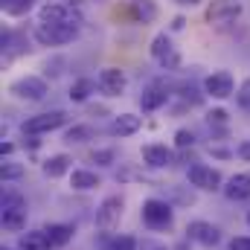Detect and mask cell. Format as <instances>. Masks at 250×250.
<instances>
[{
	"label": "cell",
	"mask_w": 250,
	"mask_h": 250,
	"mask_svg": "<svg viewBox=\"0 0 250 250\" xmlns=\"http://www.w3.org/2000/svg\"><path fill=\"white\" fill-rule=\"evenodd\" d=\"M26 215H29L26 198H23L18 189L6 187L3 195H0V221H3V230L21 233V230L26 227Z\"/></svg>",
	"instance_id": "6da1fadb"
},
{
	"label": "cell",
	"mask_w": 250,
	"mask_h": 250,
	"mask_svg": "<svg viewBox=\"0 0 250 250\" xmlns=\"http://www.w3.org/2000/svg\"><path fill=\"white\" fill-rule=\"evenodd\" d=\"M9 93L18 99V102H44L47 93H50V82L44 76H35V73H26V76H18L12 84H9Z\"/></svg>",
	"instance_id": "7a4b0ae2"
},
{
	"label": "cell",
	"mask_w": 250,
	"mask_h": 250,
	"mask_svg": "<svg viewBox=\"0 0 250 250\" xmlns=\"http://www.w3.org/2000/svg\"><path fill=\"white\" fill-rule=\"evenodd\" d=\"M35 21H41V23L79 26V29L84 26V15H82V9H79V6H73V3H56V0H47V3L38 9Z\"/></svg>",
	"instance_id": "3957f363"
},
{
	"label": "cell",
	"mask_w": 250,
	"mask_h": 250,
	"mask_svg": "<svg viewBox=\"0 0 250 250\" xmlns=\"http://www.w3.org/2000/svg\"><path fill=\"white\" fill-rule=\"evenodd\" d=\"M32 41L41 44V47H64L70 41H76L79 35V26H64V23H41L35 21L32 29H29Z\"/></svg>",
	"instance_id": "277c9868"
},
{
	"label": "cell",
	"mask_w": 250,
	"mask_h": 250,
	"mask_svg": "<svg viewBox=\"0 0 250 250\" xmlns=\"http://www.w3.org/2000/svg\"><path fill=\"white\" fill-rule=\"evenodd\" d=\"M148 56H151V62L157 64V67H163V70H169V73H175V70H181V50L175 47V41H172V35L169 32H157L154 38H151V44H148Z\"/></svg>",
	"instance_id": "5b68a950"
},
{
	"label": "cell",
	"mask_w": 250,
	"mask_h": 250,
	"mask_svg": "<svg viewBox=\"0 0 250 250\" xmlns=\"http://www.w3.org/2000/svg\"><path fill=\"white\" fill-rule=\"evenodd\" d=\"M140 218L148 230H169L172 221H175V209L163 198H146L143 207H140Z\"/></svg>",
	"instance_id": "8992f818"
},
{
	"label": "cell",
	"mask_w": 250,
	"mask_h": 250,
	"mask_svg": "<svg viewBox=\"0 0 250 250\" xmlns=\"http://www.w3.org/2000/svg\"><path fill=\"white\" fill-rule=\"evenodd\" d=\"M67 111L62 108H53V111H44V114H35V117H29V120H23L21 123V131L26 134V137H41V134H50V131H59L67 125Z\"/></svg>",
	"instance_id": "52a82bcc"
},
{
	"label": "cell",
	"mask_w": 250,
	"mask_h": 250,
	"mask_svg": "<svg viewBox=\"0 0 250 250\" xmlns=\"http://www.w3.org/2000/svg\"><path fill=\"white\" fill-rule=\"evenodd\" d=\"M242 12H245L242 0H209V6L204 12V21L209 26H230L242 18Z\"/></svg>",
	"instance_id": "ba28073f"
},
{
	"label": "cell",
	"mask_w": 250,
	"mask_h": 250,
	"mask_svg": "<svg viewBox=\"0 0 250 250\" xmlns=\"http://www.w3.org/2000/svg\"><path fill=\"white\" fill-rule=\"evenodd\" d=\"M123 212H125V198L123 195H108L96 209V227L102 233H114L123 221Z\"/></svg>",
	"instance_id": "9c48e42d"
},
{
	"label": "cell",
	"mask_w": 250,
	"mask_h": 250,
	"mask_svg": "<svg viewBox=\"0 0 250 250\" xmlns=\"http://www.w3.org/2000/svg\"><path fill=\"white\" fill-rule=\"evenodd\" d=\"M187 181L189 187L201 189V192H218L224 189V178L215 166H207V163H192L187 169Z\"/></svg>",
	"instance_id": "30bf717a"
},
{
	"label": "cell",
	"mask_w": 250,
	"mask_h": 250,
	"mask_svg": "<svg viewBox=\"0 0 250 250\" xmlns=\"http://www.w3.org/2000/svg\"><path fill=\"white\" fill-rule=\"evenodd\" d=\"M204 93L209 99H218V102L236 96V79H233V73L230 70H212L204 79Z\"/></svg>",
	"instance_id": "8fae6325"
},
{
	"label": "cell",
	"mask_w": 250,
	"mask_h": 250,
	"mask_svg": "<svg viewBox=\"0 0 250 250\" xmlns=\"http://www.w3.org/2000/svg\"><path fill=\"white\" fill-rule=\"evenodd\" d=\"M187 239L201 245V248H218L221 245V227L212 224V221H204V218H195L187 224Z\"/></svg>",
	"instance_id": "7c38bea8"
},
{
	"label": "cell",
	"mask_w": 250,
	"mask_h": 250,
	"mask_svg": "<svg viewBox=\"0 0 250 250\" xmlns=\"http://www.w3.org/2000/svg\"><path fill=\"white\" fill-rule=\"evenodd\" d=\"M96 84H99V93H105L108 99H117L128 87V76L120 67H102L99 76H96Z\"/></svg>",
	"instance_id": "4fadbf2b"
},
{
	"label": "cell",
	"mask_w": 250,
	"mask_h": 250,
	"mask_svg": "<svg viewBox=\"0 0 250 250\" xmlns=\"http://www.w3.org/2000/svg\"><path fill=\"white\" fill-rule=\"evenodd\" d=\"M143 163L148 169H172L175 166V151L166 143H148V146H143Z\"/></svg>",
	"instance_id": "5bb4252c"
},
{
	"label": "cell",
	"mask_w": 250,
	"mask_h": 250,
	"mask_svg": "<svg viewBox=\"0 0 250 250\" xmlns=\"http://www.w3.org/2000/svg\"><path fill=\"white\" fill-rule=\"evenodd\" d=\"M169 87L166 84H160V82H151L143 93H140V108L146 111V114H151V111H160L166 102H169Z\"/></svg>",
	"instance_id": "9a60e30c"
},
{
	"label": "cell",
	"mask_w": 250,
	"mask_h": 250,
	"mask_svg": "<svg viewBox=\"0 0 250 250\" xmlns=\"http://www.w3.org/2000/svg\"><path fill=\"white\" fill-rule=\"evenodd\" d=\"M140 128H143V117H137V114H117L111 120V125H108V134H114V137H134Z\"/></svg>",
	"instance_id": "2e32d148"
},
{
	"label": "cell",
	"mask_w": 250,
	"mask_h": 250,
	"mask_svg": "<svg viewBox=\"0 0 250 250\" xmlns=\"http://www.w3.org/2000/svg\"><path fill=\"white\" fill-rule=\"evenodd\" d=\"M224 195H227V201H248L250 198V172H236L224 189H221Z\"/></svg>",
	"instance_id": "e0dca14e"
},
{
	"label": "cell",
	"mask_w": 250,
	"mask_h": 250,
	"mask_svg": "<svg viewBox=\"0 0 250 250\" xmlns=\"http://www.w3.org/2000/svg\"><path fill=\"white\" fill-rule=\"evenodd\" d=\"M128 9H131V18H134L137 23H143V26H146V23H154L157 15H160L157 0H131Z\"/></svg>",
	"instance_id": "ac0fdd59"
},
{
	"label": "cell",
	"mask_w": 250,
	"mask_h": 250,
	"mask_svg": "<svg viewBox=\"0 0 250 250\" xmlns=\"http://www.w3.org/2000/svg\"><path fill=\"white\" fill-rule=\"evenodd\" d=\"M70 166H73V157H70V154H50V157L41 163V172H44V178L56 181V178L70 175Z\"/></svg>",
	"instance_id": "d6986e66"
},
{
	"label": "cell",
	"mask_w": 250,
	"mask_h": 250,
	"mask_svg": "<svg viewBox=\"0 0 250 250\" xmlns=\"http://www.w3.org/2000/svg\"><path fill=\"white\" fill-rule=\"evenodd\" d=\"M44 230H47V239H50L53 248H64V245H70L73 236H76V227H73V224H64V221H53V224H47Z\"/></svg>",
	"instance_id": "ffe728a7"
},
{
	"label": "cell",
	"mask_w": 250,
	"mask_h": 250,
	"mask_svg": "<svg viewBox=\"0 0 250 250\" xmlns=\"http://www.w3.org/2000/svg\"><path fill=\"white\" fill-rule=\"evenodd\" d=\"M18 250H53V245H50V239H47V230L41 227V230H26V233H21Z\"/></svg>",
	"instance_id": "44dd1931"
},
{
	"label": "cell",
	"mask_w": 250,
	"mask_h": 250,
	"mask_svg": "<svg viewBox=\"0 0 250 250\" xmlns=\"http://www.w3.org/2000/svg\"><path fill=\"white\" fill-rule=\"evenodd\" d=\"M96 79H87V76H82V79H76L73 84H70V102H76V105H82V102H87L90 99V93H96Z\"/></svg>",
	"instance_id": "7402d4cb"
},
{
	"label": "cell",
	"mask_w": 250,
	"mask_h": 250,
	"mask_svg": "<svg viewBox=\"0 0 250 250\" xmlns=\"http://www.w3.org/2000/svg\"><path fill=\"white\" fill-rule=\"evenodd\" d=\"M99 184H102L99 175L90 172V169H73L70 172V187L76 189V192H90V189H96Z\"/></svg>",
	"instance_id": "603a6c76"
},
{
	"label": "cell",
	"mask_w": 250,
	"mask_h": 250,
	"mask_svg": "<svg viewBox=\"0 0 250 250\" xmlns=\"http://www.w3.org/2000/svg\"><path fill=\"white\" fill-rule=\"evenodd\" d=\"M0 9L6 18H26L35 9V0H0Z\"/></svg>",
	"instance_id": "cb8c5ba5"
},
{
	"label": "cell",
	"mask_w": 250,
	"mask_h": 250,
	"mask_svg": "<svg viewBox=\"0 0 250 250\" xmlns=\"http://www.w3.org/2000/svg\"><path fill=\"white\" fill-rule=\"evenodd\" d=\"M93 137H96L93 125H73V128H67V134H64L67 143H87V140H93Z\"/></svg>",
	"instance_id": "d4e9b609"
},
{
	"label": "cell",
	"mask_w": 250,
	"mask_h": 250,
	"mask_svg": "<svg viewBox=\"0 0 250 250\" xmlns=\"http://www.w3.org/2000/svg\"><path fill=\"white\" fill-rule=\"evenodd\" d=\"M23 166L21 163H12V160H3L0 163V178H3V184H12V181H21L23 178Z\"/></svg>",
	"instance_id": "484cf974"
},
{
	"label": "cell",
	"mask_w": 250,
	"mask_h": 250,
	"mask_svg": "<svg viewBox=\"0 0 250 250\" xmlns=\"http://www.w3.org/2000/svg\"><path fill=\"white\" fill-rule=\"evenodd\" d=\"M236 105H239V111L242 114H248L250 117V76L236 87Z\"/></svg>",
	"instance_id": "4316f807"
},
{
	"label": "cell",
	"mask_w": 250,
	"mask_h": 250,
	"mask_svg": "<svg viewBox=\"0 0 250 250\" xmlns=\"http://www.w3.org/2000/svg\"><path fill=\"white\" fill-rule=\"evenodd\" d=\"M137 248H140V242L134 236H114L105 250H137Z\"/></svg>",
	"instance_id": "83f0119b"
},
{
	"label": "cell",
	"mask_w": 250,
	"mask_h": 250,
	"mask_svg": "<svg viewBox=\"0 0 250 250\" xmlns=\"http://www.w3.org/2000/svg\"><path fill=\"white\" fill-rule=\"evenodd\" d=\"M195 146V131H189V128H181V131H175V148H181V151H187Z\"/></svg>",
	"instance_id": "f1b7e54d"
},
{
	"label": "cell",
	"mask_w": 250,
	"mask_h": 250,
	"mask_svg": "<svg viewBox=\"0 0 250 250\" xmlns=\"http://www.w3.org/2000/svg\"><path fill=\"white\" fill-rule=\"evenodd\" d=\"M207 123L209 125H227L230 123V114H227L224 108H212V111L207 114Z\"/></svg>",
	"instance_id": "f546056e"
},
{
	"label": "cell",
	"mask_w": 250,
	"mask_h": 250,
	"mask_svg": "<svg viewBox=\"0 0 250 250\" xmlns=\"http://www.w3.org/2000/svg\"><path fill=\"white\" fill-rule=\"evenodd\" d=\"M114 148H99V151H93V163H99V166H111L114 163Z\"/></svg>",
	"instance_id": "4dcf8cb0"
},
{
	"label": "cell",
	"mask_w": 250,
	"mask_h": 250,
	"mask_svg": "<svg viewBox=\"0 0 250 250\" xmlns=\"http://www.w3.org/2000/svg\"><path fill=\"white\" fill-rule=\"evenodd\" d=\"M227 248L230 250H250V236H233Z\"/></svg>",
	"instance_id": "1f68e13d"
},
{
	"label": "cell",
	"mask_w": 250,
	"mask_h": 250,
	"mask_svg": "<svg viewBox=\"0 0 250 250\" xmlns=\"http://www.w3.org/2000/svg\"><path fill=\"white\" fill-rule=\"evenodd\" d=\"M137 250H172V248H166V245H163V242H157V239H143Z\"/></svg>",
	"instance_id": "d6a6232c"
},
{
	"label": "cell",
	"mask_w": 250,
	"mask_h": 250,
	"mask_svg": "<svg viewBox=\"0 0 250 250\" xmlns=\"http://www.w3.org/2000/svg\"><path fill=\"white\" fill-rule=\"evenodd\" d=\"M184 26H187V18H184V15H178V18L172 21V26H169V29H172V32H181Z\"/></svg>",
	"instance_id": "836d02e7"
},
{
	"label": "cell",
	"mask_w": 250,
	"mask_h": 250,
	"mask_svg": "<svg viewBox=\"0 0 250 250\" xmlns=\"http://www.w3.org/2000/svg\"><path fill=\"white\" fill-rule=\"evenodd\" d=\"M239 157H242V160H250V140L245 146H239Z\"/></svg>",
	"instance_id": "e575fe53"
},
{
	"label": "cell",
	"mask_w": 250,
	"mask_h": 250,
	"mask_svg": "<svg viewBox=\"0 0 250 250\" xmlns=\"http://www.w3.org/2000/svg\"><path fill=\"white\" fill-rule=\"evenodd\" d=\"M172 3H178V6H184V9H192V6H198L201 0H172Z\"/></svg>",
	"instance_id": "d590c367"
},
{
	"label": "cell",
	"mask_w": 250,
	"mask_h": 250,
	"mask_svg": "<svg viewBox=\"0 0 250 250\" xmlns=\"http://www.w3.org/2000/svg\"><path fill=\"white\" fill-rule=\"evenodd\" d=\"M209 151H212L215 157H230V151H227V148H209Z\"/></svg>",
	"instance_id": "8d00e7d4"
},
{
	"label": "cell",
	"mask_w": 250,
	"mask_h": 250,
	"mask_svg": "<svg viewBox=\"0 0 250 250\" xmlns=\"http://www.w3.org/2000/svg\"><path fill=\"white\" fill-rule=\"evenodd\" d=\"M0 151H3V154H12V151H15V146H12V143H3V146H0Z\"/></svg>",
	"instance_id": "74e56055"
},
{
	"label": "cell",
	"mask_w": 250,
	"mask_h": 250,
	"mask_svg": "<svg viewBox=\"0 0 250 250\" xmlns=\"http://www.w3.org/2000/svg\"><path fill=\"white\" fill-rule=\"evenodd\" d=\"M245 221H248V227H250V209H248V215H245Z\"/></svg>",
	"instance_id": "f35d334b"
},
{
	"label": "cell",
	"mask_w": 250,
	"mask_h": 250,
	"mask_svg": "<svg viewBox=\"0 0 250 250\" xmlns=\"http://www.w3.org/2000/svg\"><path fill=\"white\" fill-rule=\"evenodd\" d=\"M3 250H9V248H3Z\"/></svg>",
	"instance_id": "ab89813d"
}]
</instances>
